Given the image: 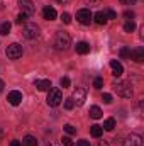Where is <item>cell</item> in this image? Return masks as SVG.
I'll return each mask as SVG.
<instances>
[{"instance_id":"cell-11","label":"cell","mask_w":144,"mask_h":146,"mask_svg":"<svg viewBox=\"0 0 144 146\" xmlns=\"http://www.w3.org/2000/svg\"><path fill=\"white\" fill-rule=\"evenodd\" d=\"M129 58L134 60L136 63H143L144 61V49L143 48H136V49L129 51Z\"/></svg>"},{"instance_id":"cell-2","label":"cell","mask_w":144,"mask_h":146,"mask_svg":"<svg viewBox=\"0 0 144 146\" xmlns=\"http://www.w3.org/2000/svg\"><path fill=\"white\" fill-rule=\"evenodd\" d=\"M114 90L117 92V95H120L124 99H131L132 97V85L129 82H117V83H114Z\"/></svg>"},{"instance_id":"cell-30","label":"cell","mask_w":144,"mask_h":146,"mask_svg":"<svg viewBox=\"0 0 144 146\" xmlns=\"http://www.w3.org/2000/svg\"><path fill=\"white\" fill-rule=\"evenodd\" d=\"M65 131H66L68 134H75V133H76V129L73 127L71 124H65Z\"/></svg>"},{"instance_id":"cell-39","label":"cell","mask_w":144,"mask_h":146,"mask_svg":"<svg viewBox=\"0 0 144 146\" xmlns=\"http://www.w3.org/2000/svg\"><path fill=\"white\" fill-rule=\"evenodd\" d=\"M98 146H108V141H105V139L104 141H98Z\"/></svg>"},{"instance_id":"cell-8","label":"cell","mask_w":144,"mask_h":146,"mask_svg":"<svg viewBox=\"0 0 144 146\" xmlns=\"http://www.w3.org/2000/svg\"><path fill=\"white\" fill-rule=\"evenodd\" d=\"M71 100L76 104V106H83V104H85V100H87V92H85V88L78 87V88L73 92Z\"/></svg>"},{"instance_id":"cell-16","label":"cell","mask_w":144,"mask_h":146,"mask_svg":"<svg viewBox=\"0 0 144 146\" xmlns=\"http://www.w3.org/2000/svg\"><path fill=\"white\" fill-rule=\"evenodd\" d=\"M102 133H104V129H102V126H98V124H93V126L90 127V134H92L93 138H100Z\"/></svg>"},{"instance_id":"cell-23","label":"cell","mask_w":144,"mask_h":146,"mask_svg":"<svg viewBox=\"0 0 144 146\" xmlns=\"http://www.w3.org/2000/svg\"><path fill=\"white\" fill-rule=\"evenodd\" d=\"M136 29V24H134V21H127L126 24H124V31L126 33H132Z\"/></svg>"},{"instance_id":"cell-25","label":"cell","mask_w":144,"mask_h":146,"mask_svg":"<svg viewBox=\"0 0 144 146\" xmlns=\"http://www.w3.org/2000/svg\"><path fill=\"white\" fill-rule=\"evenodd\" d=\"M15 22H17V24H26V22H27V15H26V14H19Z\"/></svg>"},{"instance_id":"cell-6","label":"cell","mask_w":144,"mask_h":146,"mask_svg":"<svg viewBox=\"0 0 144 146\" xmlns=\"http://www.w3.org/2000/svg\"><path fill=\"white\" fill-rule=\"evenodd\" d=\"M7 56H9L10 60H17V58H20V56H22V46L17 44V42L10 44V46L7 48Z\"/></svg>"},{"instance_id":"cell-20","label":"cell","mask_w":144,"mask_h":146,"mask_svg":"<svg viewBox=\"0 0 144 146\" xmlns=\"http://www.w3.org/2000/svg\"><path fill=\"white\" fill-rule=\"evenodd\" d=\"M90 117H93V119H100V117H102V109L97 107V106L90 107Z\"/></svg>"},{"instance_id":"cell-29","label":"cell","mask_w":144,"mask_h":146,"mask_svg":"<svg viewBox=\"0 0 144 146\" xmlns=\"http://www.w3.org/2000/svg\"><path fill=\"white\" fill-rule=\"evenodd\" d=\"M105 17H107V19H117V14H115V10L108 9L107 12H105Z\"/></svg>"},{"instance_id":"cell-34","label":"cell","mask_w":144,"mask_h":146,"mask_svg":"<svg viewBox=\"0 0 144 146\" xmlns=\"http://www.w3.org/2000/svg\"><path fill=\"white\" fill-rule=\"evenodd\" d=\"M76 146H90V141H87V139H80V141L76 143Z\"/></svg>"},{"instance_id":"cell-1","label":"cell","mask_w":144,"mask_h":146,"mask_svg":"<svg viewBox=\"0 0 144 146\" xmlns=\"http://www.w3.org/2000/svg\"><path fill=\"white\" fill-rule=\"evenodd\" d=\"M53 44H54V48H56L58 51H66V49L70 48V44H71V39H70V36H68V33L58 31L56 36H54Z\"/></svg>"},{"instance_id":"cell-31","label":"cell","mask_w":144,"mask_h":146,"mask_svg":"<svg viewBox=\"0 0 144 146\" xmlns=\"http://www.w3.org/2000/svg\"><path fill=\"white\" fill-rule=\"evenodd\" d=\"M61 143L65 146H73V141H71V138H68V136H65L63 139H61Z\"/></svg>"},{"instance_id":"cell-22","label":"cell","mask_w":144,"mask_h":146,"mask_svg":"<svg viewBox=\"0 0 144 146\" xmlns=\"http://www.w3.org/2000/svg\"><path fill=\"white\" fill-rule=\"evenodd\" d=\"M44 146H59V143L56 141L54 134H48V136H46V143H44Z\"/></svg>"},{"instance_id":"cell-27","label":"cell","mask_w":144,"mask_h":146,"mask_svg":"<svg viewBox=\"0 0 144 146\" xmlns=\"http://www.w3.org/2000/svg\"><path fill=\"white\" fill-rule=\"evenodd\" d=\"M59 83H61V87H63V88H68V87H70V83H71V82H70V78H68V76H63V78H61V82H59Z\"/></svg>"},{"instance_id":"cell-17","label":"cell","mask_w":144,"mask_h":146,"mask_svg":"<svg viewBox=\"0 0 144 146\" xmlns=\"http://www.w3.org/2000/svg\"><path fill=\"white\" fill-rule=\"evenodd\" d=\"M93 19H95V22H97L98 26H104V24L107 22V17H105V12H97V14L93 15Z\"/></svg>"},{"instance_id":"cell-13","label":"cell","mask_w":144,"mask_h":146,"mask_svg":"<svg viewBox=\"0 0 144 146\" xmlns=\"http://www.w3.org/2000/svg\"><path fill=\"white\" fill-rule=\"evenodd\" d=\"M110 68H112V75H114V76H120V75L124 73V66H122L117 60H112V61H110Z\"/></svg>"},{"instance_id":"cell-18","label":"cell","mask_w":144,"mask_h":146,"mask_svg":"<svg viewBox=\"0 0 144 146\" xmlns=\"http://www.w3.org/2000/svg\"><path fill=\"white\" fill-rule=\"evenodd\" d=\"M22 146H37V139L34 138V136L27 134V136L22 139Z\"/></svg>"},{"instance_id":"cell-10","label":"cell","mask_w":144,"mask_h":146,"mask_svg":"<svg viewBox=\"0 0 144 146\" xmlns=\"http://www.w3.org/2000/svg\"><path fill=\"white\" fill-rule=\"evenodd\" d=\"M124 146H143V138L139 134H129L124 141Z\"/></svg>"},{"instance_id":"cell-9","label":"cell","mask_w":144,"mask_h":146,"mask_svg":"<svg viewBox=\"0 0 144 146\" xmlns=\"http://www.w3.org/2000/svg\"><path fill=\"white\" fill-rule=\"evenodd\" d=\"M7 100H9L10 106H19V104L22 102V92H19V90H12V92H9Z\"/></svg>"},{"instance_id":"cell-26","label":"cell","mask_w":144,"mask_h":146,"mask_svg":"<svg viewBox=\"0 0 144 146\" xmlns=\"http://www.w3.org/2000/svg\"><path fill=\"white\" fill-rule=\"evenodd\" d=\"M61 21H63L65 24H70V22H71V15H70L68 12H63V14H61Z\"/></svg>"},{"instance_id":"cell-32","label":"cell","mask_w":144,"mask_h":146,"mask_svg":"<svg viewBox=\"0 0 144 146\" xmlns=\"http://www.w3.org/2000/svg\"><path fill=\"white\" fill-rule=\"evenodd\" d=\"M102 99H104V102H105V104H112V95H110V94H104V97H102Z\"/></svg>"},{"instance_id":"cell-38","label":"cell","mask_w":144,"mask_h":146,"mask_svg":"<svg viewBox=\"0 0 144 146\" xmlns=\"http://www.w3.org/2000/svg\"><path fill=\"white\" fill-rule=\"evenodd\" d=\"M10 146H22V143L17 141V139H14V141H10Z\"/></svg>"},{"instance_id":"cell-7","label":"cell","mask_w":144,"mask_h":146,"mask_svg":"<svg viewBox=\"0 0 144 146\" xmlns=\"http://www.w3.org/2000/svg\"><path fill=\"white\" fill-rule=\"evenodd\" d=\"M19 7L22 10V14H26L27 17H31L34 12H36V7L31 0H19Z\"/></svg>"},{"instance_id":"cell-12","label":"cell","mask_w":144,"mask_h":146,"mask_svg":"<svg viewBox=\"0 0 144 146\" xmlns=\"http://www.w3.org/2000/svg\"><path fill=\"white\" fill-rule=\"evenodd\" d=\"M42 17H44L46 21H54V19L58 17V12H56L53 7H49V5H48V7H44V9H42Z\"/></svg>"},{"instance_id":"cell-14","label":"cell","mask_w":144,"mask_h":146,"mask_svg":"<svg viewBox=\"0 0 144 146\" xmlns=\"http://www.w3.org/2000/svg\"><path fill=\"white\" fill-rule=\"evenodd\" d=\"M76 53H78V54H87V53H90V44L85 42V41L76 42Z\"/></svg>"},{"instance_id":"cell-4","label":"cell","mask_w":144,"mask_h":146,"mask_svg":"<svg viewBox=\"0 0 144 146\" xmlns=\"http://www.w3.org/2000/svg\"><path fill=\"white\" fill-rule=\"evenodd\" d=\"M48 92H49V94H48V99H46L48 106H51V107L59 106L61 100H63V94H61V90H59V88H49Z\"/></svg>"},{"instance_id":"cell-21","label":"cell","mask_w":144,"mask_h":146,"mask_svg":"<svg viewBox=\"0 0 144 146\" xmlns=\"http://www.w3.org/2000/svg\"><path fill=\"white\" fill-rule=\"evenodd\" d=\"M114 127H115V119H114V117H108L107 121L104 122V127H102V129H105V131H112Z\"/></svg>"},{"instance_id":"cell-37","label":"cell","mask_w":144,"mask_h":146,"mask_svg":"<svg viewBox=\"0 0 144 146\" xmlns=\"http://www.w3.org/2000/svg\"><path fill=\"white\" fill-rule=\"evenodd\" d=\"M85 3H90L92 7V5H98V0H85Z\"/></svg>"},{"instance_id":"cell-28","label":"cell","mask_w":144,"mask_h":146,"mask_svg":"<svg viewBox=\"0 0 144 146\" xmlns=\"http://www.w3.org/2000/svg\"><path fill=\"white\" fill-rule=\"evenodd\" d=\"M73 107H75V102H73L71 99H66V100H65V109H66V110H71Z\"/></svg>"},{"instance_id":"cell-24","label":"cell","mask_w":144,"mask_h":146,"mask_svg":"<svg viewBox=\"0 0 144 146\" xmlns=\"http://www.w3.org/2000/svg\"><path fill=\"white\" fill-rule=\"evenodd\" d=\"M93 87H95L97 90H100V88L104 87V78H100V76H97V78L93 80Z\"/></svg>"},{"instance_id":"cell-15","label":"cell","mask_w":144,"mask_h":146,"mask_svg":"<svg viewBox=\"0 0 144 146\" xmlns=\"http://www.w3.org/2000/svg\"><path fill=\"white\" fill-rule=\"evenodd\" d=\"M36 87H37L39 92H48V90L51 88V82H49V80H37Z\"/></svg>"},{"instance_id":"cell-35","label":"cell","mask_w":144,"mask_h":146,"mask_svg":"<svg viewBox=\"0 0 144 146\" xmlns=\"http://www.w3.org/2000/svg\"><path fill=\"white\" fill-rule=\"evenodd\" d=\"M120 2H122L124 5H134V3H136L137 0H120Z\"/></svg>"},{"instance_id":"cell-41","label":"cell","mask_w":144,"mask_h":146,"mask_svg":"<svg viewBox=\"0 0 144 146\" xmlns=\"http://www.w3.org/2000/svg\"><path fill=\"white\" fill-rule=\"evenodd\" d=\"M56 2H59V3H68L70 0H56Z\"/></svg>"},{"instance_id":"cell-3","label":"cell","mask_w":144,"mask_h":146,"mask_svg":"<svg viewBox=\"0 0 144 146\" xmlns=\"http://www.w3.org/2000/svg\"><path fill=\"white\" fill-rule=\"evenodd\" d=\"M22 36L26 37V39H36L39 36V26H37L36 22H26L24 24V27H22Z\"/></svg>"},{"instance_id":"cell-5","label":"cell","mask_w":144,"mask_h":146,"mask_svg":"<svg viewBox=\"0 0 144 146\" xmlns=\"http://www.w3.org/2000/svg\"><path fill=\"white\" fill-rule=\"evenodd\" d=\"M76 21L83 26H88L92 21H93V14L90 12V9H80L76 12Z\"/></svg>"},{"instance_id":"cell-40","label":"cell","mask_w":144,"mask_h":146,"mask_svg":"<svg viewBox=\"0 0 144 146\" xmlns=\"http://www.w3.org/2000/svg\"><path fill=\"white\" fill-rule=\"evenodd\" d=\"M3 87H5V85H3V80H0V92L3 90Z\"/></svg>"},{"instance_id":"cell-19","label":"cell","mask_w":144,"mask_h":146,"mask_svg":"<svg viewBox=\"0 0 144 146\" xmlns=\"http://www.w3.org/2000/svg\"><path fill=\"white\" fill-rule=\"evenodd\" d=\"M10 29H12V24H10L9 21L0 24V34H2V36H7V34L10 33Z\"/></svg>"},{"instance_id":"cell-33","label":"cell","mask_w":144,"mask_h":146,"mask_svg":"<svg viewBox=\"0 0 144 146\" xmlns=\"http://www.w3.org/2000/svg\"><path fill=\"white\" fill-rule=\"evenodd\" d=\"M120 56H122V58H129V49H127V48H122V49H120Z\"/></svg>"},{"instance_id":"cell-36","label":"cell","mask_w":144,"mask_h":146,"mask_svg":"<svg viewBox=\"0 0 144 146\" xmlns=\"http://www.w3.org/2000/svg\"><path fill=\"white\" fill-rule=\"evenodd\" d=\"M124 17H127V19L131 17V19H132V17H134V12H129V10H126V12H124Z\"/></svg>"}]
</instances>
